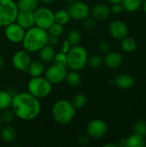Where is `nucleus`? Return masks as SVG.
<instances>
[{
    "instance_id": "obj_41",
    "label": "nucleus",
    "mask_w": 146,
    "mask_h": 147,
    "mask_svg": "<svg viewBox=\"0 0 146 147\" xmlns=\"http://www.w3.org/2000/svg\"><path fill=\"white\" fill-rule=\"evenodd\" d=\"M117 146L119 147H126V138H122L120 140Z\"/></svg>"
},
{
    "instance_id": "obj_20",
    "label": "nucleus",
    "mask_w": 146,
    "mask_h": 147,
    "mask_svg": "<svg viewBox=\"0 0 146 147\" xmlns=\"http://www.w3.org/2000/svg\"><path fill=\"white\" fill-rule=\"evenodd\" d=\"M44 71H45L44 63L40 60L32 61L28 67V72L31 78L40 77L44 73Z\"/></svg>"
},
{
    "instance_id": "obj_21",
    "label": "nucleus",
    "mask_w": 146,
    "mask_h": 147,
    "mask_svg": "<svg viewBox=\"0 0 146 147\" xmlns=\"http://www.w3.org/2000/svg\"><path fill=\"white\" fill-rule=\"evenodd\" d=\"M146 146L144 136L134 134L126 138V147H145Z\"/></svg>"
},
{
    "instance_id": "obj_11",
    "label": "nucleus",
    "mask_w": 146,
    "mask_h": 147,
    "mask_svg": "<svg viewBox=\"0 0 146 147\" xmlns=\"http://www.w3.org/2000/svg\"><path fill=\"white\" fill-rule=\"evenodd\" d=\"M11 61L13 66L17 71L28 72V67L32 62V59L28 52L26 50H20L14 53Z\"/></svg>"
},
{
    "instance_id": "obj_34",
    "label": "nucleus",
    "mask_w": 146,
    "mask_h": 147,
    "mask_svg": "<svg viewBox=\"0 0 146 147\" xmlns=\"http://www.w3.org/2000/svg\"><path fill=\"white\" fill-rule=\"evenodd\" d=\"M53 61L57 65H63V66H67V54L65 53H63V52L57 53L55 54Z\"/></svg>"
},
{
    "instance_id": "obj_18",
    "label": "nucleus",
    "mask_w": 146,
    "mask_h": 147,
    "mask_svg": "<svg viewBox=\"0 0 146 147\" xmlns=\"http://www.w3.org/2000/svg\"><path fill=\"white\" fill-rule=\"evenodd\" d=\"M55 54H56V52H55L54 47L49 44L46 45L39 51L40 59L43 63H50L53 61Z\"/></svg>"
},
{
    "instance_id": "obj_37",
    "label": "nucleus",
    "mask_w": 146,
    "mask_h": 147,
    "mask_svg": "<svg viewBox=\"0 0 146 147\" xmlns=\"http://www.w3.org/2000/svg\"><path fill=\"white\" fill-rule=\"evenodd\" d=\"M123 6H122V4H121V3H113V5H112V8L110 9V10L114 13V14H115V15H119V14H120L122 11H123Z\"/></svg>"
},
{
    "instance_id": "obj_8",
    "label": "nucleus",
    "mask_w": 146,
    "mask_h": 147,
    "mask_svg": "<svg viewBox=\"0 0 146 147\" xmlns=\"http://www.w3.org/2000/svg\"><path fill=\"white\" fill-rule=\"evenodd\" d=\"M67 11L69 12L71 18L77 21H83L85 18L89 17L90 14V9L89 5L84 2L77 0L70 3Z\"/></svg>"
},
{
    "instance_id": "obj_15",
    "label": "nucleus",
    "mask_w": 146,
    "mask_h": 147,
    "mask_svg": "<svg viewBox=\"0 0 146 147\" xmlns=\"http://www.w3.org/2000/svg\"><path fill=\"white\" fill-rule=\"evenodd\" d=\"M103 62L108 68L116 69L121 65L123 62V56L118 52H108L104 57Z\"/></svg>"
},
{
    "instance_id": "obj_36",
    "label": "nucleus",
    "mask_w": 146,
    "mask_h": 147,
    "mask_svg": "<svg viewBox=\"0 0 146 147\" xmlns=\"http://www.w3.org/2000/svg\"><path fill=\"white\" fill-rule=\"evenodd\" d=\"M98 48L102 52V53H108L110 51V48H111V46H110V43L107 40H101L99 43H98Z\"/></svg>"
},
{
    "instance_id": "obj_42",
    "label": "nucleus",
    "mask_w": 146,
    "mask_h": 147,
    "mask_svg": "<svg viewBox=\"0 0 146 147\" xmlns=\"http://www.w3.org/2000/svg\"><path fill=\"white\" fill-rule=\"evenodd\" d=\"M4 65V59L2 56H0V69H2Z\"/></svg>"
},
{
    "instance_id": "obj_25",
    "label": "nucleus",
    "mask_w": 146,
    "mask_h": 147,
    "mask_svg": "<svg viewBox=\"0 0 146 147\" xmlns=\"http://www.w3.org/2000/svg\"><path fill=\"white\" fill-rule=\"evenodd\" d=\"M121 48L126 53H133L137 49V42L133 38L126 36L121 40Z\"/></svg>"
},
{
    "instance_id": "obj_29",
    "label": "nucleus",
    "mask_w": 146,
    "mask_h": 147,
    "mask_svg": "<svg viewBox=\"0 0 146 147\" xmlns=\"http://www.w3.org/2000/svg\"><path fill=\"white\" fill-rule=\"evenodd\" d=\"M71 103L76 109H83L87 103V97L83 94H76L72 98Z\"/></svg>"
},
{
    "instance_id": "obj_24",
    "label": "nucleus",
    "mask_w": 146,
    "mask_h": 147,
    "mask_svg": "<svg viewBox=\"0 0 146 147\" xmlns=\"http://www.w3.org/2000/svg\"><path fill=\"white\" fill-rule=\"evenodd\" d=\"M71 19V18L67 9H59L54 12V22H57L60 25H66Z\"/></svg>"
},
{
    "instance_id": "obj_28",
    "label": "nucleus",
    "mask_w": 146,
    "mask_h": 147,
    "mask_svg": "<svg viewBox=\"0 0 146 147\" xmlns=\"http://www.w3.org/2000/svg\"><path fill=\"white\" fill-rule=\"evenodd\" d=\"M66 40L71 44V46H76L82 40V34L77 29H72L68 33Z\"/></svg>"
},
{
    "instance_id": "obj_3",
    "label": "nucleus",
    "mask_w": 146,
    "mask_h": 147,
    "mask_svg": "<svg viewBox=\"0 0 146 147\" xmlns=\"http://www.w3.org/2000/svg\"><path fill=\"white\" fill-rule=\"evenodd\" d=\"M53 120L60 125H67L72 121L76 115V109L71 102L62 99L56 102L52 109Z\"/></svg>"
},
{
    "instance_id": "obj_32",
    "label": "nucleus",
    "mask_w": 146,
    "mask_h": 147,
    "mask_svg": "<svg viewBox=\"0 0 146 147\" xmlns=\"http://www.w3.org/2000/svg\"><path fill=\"white\" fill-rule=\"evenodd\" d=\"M63 31H64L63 25H60L57 22H53L51 25V27L47 29V32L49 34L58 36V37H59L63 34Z\"/></svg>"
},
{
    "instance_id": "obj_40",
    "label": "nucleus",
    "mask_w": 146,
    "mask_h": 147,
    "mask_svg": "<svg viewBox=\"0 0 146 147\" xmlns=\"http://www.w3.org/2000/svg\"><path fill=\"white\" fill-rule=\"evenodd\" d=\"M71 48V44L67 41V40H65L63 42V45H62V48L60 50V52H63V53H67V52L69 51V49Z\"/></svg>"
},
{
    "instance_id": "obj_30",
    "label": "nucleus",
    "mask_w": 146,
    "mask_h": 147,
    "mask_svg": "<svg viewBox=\"0 0 146 147\" xmlns=\"http://www.w3.org/2000/svg\"><path fill=\"white\" fill-rule=\"evenodd\" d=\"M133 131L134 134L146 136V121L144 120H138L134 122L133 126Z\"/></svg>"
},
{
    "instance_id": "obj_5",
    "label": "nucleus",
    "mask_w": 146,
    "mask_h": 147,
    "mask_svg": "<svg viewBox=\"0 0 146 147\" xmlns=\"http://www.w3.org/2000/svg\"><path fill=\"white\" fill-rule=\"evenodd\" d=\"M52 89V84L46 78H42L41 76L31 78L28 83V92L38 99L49 96Z\"/></svg>"
},
{
    "instance_id": "obj_12",
    "label": "nucleus",
    "mask_w": 146,
    "mask_h": 147,
    "mask_svg": "<svg viewBox=\"0 0 146 147\" xmlns=\"http://www.w3.org/2000/svg\"><path fill=\"white\" fill-rule=\"evenodd\" d=\"M4 34L6 38L12 43H20L25 35V29L22 28L15 22L5 26Z\"/></svg>"
},
{
    "instance_id": "obj_16",
    "label": "nucleus",
    "mask_w": 146,
    "mask_h": 147,
    "mask_svg": "<svg viewBox=\"0 0 146 147\" xmlns=\"http://www.w3.org/2000/svg\"><path fill=\"white\" fill-rule=\"evenodd\" d=\"M114 84L121 90H129L134 85V78L129 74L120 73L115 78Z\"/></svg>"
},
{
    "instance_id": "obj_17",
    "label": "nucleus",
    "mask_w": 146,
    "mask_h": 147,
    "mask_svg": "<svg viewBox=\"0 0 146 147\" xmlns=\"http://www.w3.org/2000/svg\"><path fill=\"white\" fill-rule=\"evenodd\" d=\"M110 8L106 5V4H97L96 5L92 10H91V15L92 17L96 20H99V21H102L107 19L109 15H110Z\"/></svg>"
},
{
    "instance_id": "obj_44",
    "label": "nucleus",
    "mask_w": 146,
    "mask_h": 147,
    "mask_svg": "<svg viewBox=\"0 0 146 147\" xmlns=\"http://www.w3.org/2000/svg\"><path fill=\"white\" fill-rule=\"evenodd\" d=\"M108 1H109L112 3H121L122 2V0H108Z\"/></svg>"
},
{
    "instance_id": "obj_13",
    "label": "nucleus",
    "mask_w": 146,
    "mask_h": 147,
    "mask_svg": "<svg viewBox=\"0 0 146 147\" xmlns=\"http://www.w3.org/2000/svg\"><path fill=\"white\" fill-rule=\"evenodd\" d=\"M109 34L114 39L122 40L128 34V27L123 21H114L109 26Z\"/></svg>"
},
{
    "instance_id": "obj_10",
    "label": "nucleus",
    "mask_w": 146,
    "mask_h": 147,
    "mask_svg": "<svg viewBox=\"0 0 146 147\" xmlns=\"http://www.w3.org/2000/svg\"><path fill=\"white\" fill-rule=\"evenodd\" d=\"M108 127L107 123L100 119H94L90 121L87 127L86 132L89 137L93 139H101L106 135L108 133Z\"/></svg>"
},
{
    "instance_id": "obj_47",
    "label": "nucleus",
    "mask_w": 146,
    "mask_h": 147,
    "mask_svg": "<svg viewBox=\"0 0 146 147\" xmlns=\"http://www.w3.org/2000/svg\"><path fill=\"white\" fill-rule=\"evenodd\" d=\"M64 1H65V2H67V3H72V2H74V1H77V0H64Z\"/></svg>"
},
{
    "instance_id": "obj_33",
    "label": "nucleus",
    "mask_w": 146,
    "mask_h": 147,
    "mask_svg": "<svg viewBox=\"0 0 146 147\" xmlns=\"http://www.w3.org/2000/svg\"><path fill=\"white\" fill-rule=\"evenodd\" d=\"M0 116H1L2 121L4 122V123H8V124L10 123V122H12L13 120H14V118L15 117L13 110H9V109L3 110V112L0 115Z\"/></svg>"
},
{
    "instance_id": "obj_46",
    "label": "nucleus",
    "mask_w": 146,
    "mask_h": 147,
    "mask_svg": "<svg viewBox=\"0 0 146 147\" xmlns=\"http://www.w3.org/2000/svg\"><path fill=\"white\" fill-rule=\"evenodd\" d=\"M105 147H108V146H113V147H116L117 146H115V145H114V144H108V145H105L104 146Z\"/></svg>"
},
{
    "instance_id": "obj_14",
    "label": "nucleus",
    "mask_w": 146,
    "mask_h": 147,
    "mask_svg": "<svg viewBox=\"0 0 146 147\" xmlns=\"http://www.w3.org/2000/svg\"><path fill=\"white\" fill-rule=\"evenodd\" d=\"M15 22L22 28L28 29L34 26V11H19L16 16Z\"/></svg>"
},
{
    "instance_id": "obj_2",
    "label": "nucleus",
    "mask_w": 146,
    "mask_h": 147,
    "mask_svg": "<svg viewBox=\"0 0 146 147\" xmlns=\"http://www.w3.org/2000/svg\"><path fill=\"white\" fill-rule=\"evenodd\" d=\"M48 35L47 30L37 26L27 29L22 41L23 49L29 53L39 52L43 47L48 44Z\"/></svg>"
},
{
    "instance_id": "obj_6",
    "label": "nucleus",
    "mask_w": 146,
    "mask_h": 147,
    "mask_svg": "<svg viewBox=\"0 0 146 147\" xmlns=\"http://www.w3.org/2000/svg\"><path fill=\"white\" fill-rule=\"evenodd\" d=\"M19 9L13 0H0V26L5 27L16 20Z\"/></svg>"
},
{
    "instance_id": "obj_43",
    "label": "nucleus",
    "mask_w": 146,
    "mask_h": 147,
    "mask_svg": "<svg viewBox=\"0 0 146 147\" xmlns=\"http://www.w3.org/2000/svg\"><path fill=\"white\" fill-rule=\"evenodd\" d=\"M40 2H42L43 3L48 4V3H52V2H54V0H40Z\"/></svg>"
},
{
    "instance_id": "obj_31",
    "label": "nucleus",
    "mask_w": 146,
    "mask_h": 147,
    "mask_svg": "<svg viewBox=\"0 0 146 147\" xmlns=\"http://www.w3.org/2000/svg\"><path fill=\"white\" fill-rule=\"evenodd\" d=\"M103 63V59L101 55H98V54H95V55H92L90 58L88 59V63L89 65L93 68V69H97L99 67L102 66Z\"/></svg>"
},
{
    "instance_id": "obj_7",
    "label": "nucleus",
    "mask_w": 146,
    "mask_h": 147,
    "mask_svg": "<svg viewBox=\"0 0 146 147\" xmlns=\"http://www.w3.org/2000/svg\"><path fill=\"white\" fill-rule=\"evenodd\" d=\"M34 25L47 30L54 22V13L46 7L36 8L34 11Z\"/></svg>"
},
{
    "instance_id": "obj_9",
    "label": "nucleus",
    "mask_w": 146,
    "mask_h": 147,
    "mask_svg": "<svg viewBox=\"0 0 146 147\" xmlns=\"http://www.w3.org/2000/svg\"><path fill=\"white\" fill-rule=\"evenodd\" d=\"M67 72L68 71H67L66 66L59 65L55 63L50 65L48 68H46V70L44 71L45 78L52 84H60L63 81H65Z\"/></svg>"
},
{
    "instance_id": "obj_1",
    "label": "nucleus",
    "mask_w": 146,
    "mask_h": 147,
    "mask_svg": "<svg viewBox=\"0 0 146 147\" xmlns=\"http://www.w3.org/2000/svg\"><path fill=\"white\" fill-rule=\"evenodd\" d=\"M10 107L15 117L22 121H32L35 119L41 110L39 99L29 92H21L13 96Z\"/></svg>"
},
{
    "instance_id": "obj_27",
    "label": "nucleus",
    "mask_w": 146,
    "mask_h": 147,
    "mask_svg": "<svg viewBox=\"0 0 146 147\" xmlns=\"http://www.w3.org/2000/svg\"><path fill=\"white\" fill-rule=\"evenodd\" d=\"M11 94L6 90H0V111L9 109L12 102Z\"/></svg>"
},
{
    "instance_id": "obj_22",
    "label": "nucleus",
    "mask_w": 146,
    "mask_h": 147,
    "mask_svg": "<svg viewBox=\"0 0 146 147\" xmlns=\"http://www.w3.org/2000/svg\"><path fill=\"white\" fill-rule=\"evenodd\" d=\"M38 4L39 0H18L16 3L19 11H34Z\"/></svg>"
},
{
    "instance_id": "obj_38",
    "label": "nucleus",
    "mask_w": 146,
    "mask_h": 147,
    "mask_svg": "<svg viewBox=\"0 0 146 147\" xmlns=\"http://www.w3.org/2000/svg\"><path fill=\"white\" fill-rule=\"evenodd\" d=\"M59 43V37L58 36H54V35H48V44L54 47L56 45H58Z\"/></svg>"
},
{
    "instance_id": "obj_45",
    "label": "nucleus",
    "mask_w": 146,
    "mask_h": 147,
    "mask_svg": "<svg viewBox=\"0 0 146 147\" xmlns=\"http://www.w3.org/2000/svg\"><path fill=\"white\" fill-rule=\"evenodd\" d=\"M142 5H143V9H144L145 13L146 14V0L143 1V3H142Z\"/></svg>"
},
{
    "instance_id": "obj_39",
    "label": "nucleus",
    "mask_w": 146,
    "mask_h": 147,
    "mask_svg": "<svg viewBox=\"0 0 146 147\" xmlns=\"http://www.w3.org/2000/svg\"><path fill=\"white\" fill-rule=\"evenodd\" d=\"M78 143L80 146H85L89 144V135H82L79 139H78Z\"/></svg>"
},
{
    "instance_id": "obj_35",
    "label": "nucleus",
    "mask_w": 146,
    "mask_h": 147,
    "mask_svg": "<svg viewBox=\"0 0 146 147\" xmlns=\"http://www.w3.org/2000/svg\"><path fill=\"white\" fill-rule=\"evenodd\" d=\"M83 28L86 30H91L95 28V22L93 19H90L89 17L85 18L84 20H83Z\"/></svg>"
},
{
    "instance_id": "obj_19",
    "label": "nucleus",
    "mask_w": 146,
    "mask_h": 147,
    "mask_svg": "<svg viewBox=\"0 0 146 147\" xmlns=\"http://www.w3.org/2000/svg\"><path fill=\"white\" fill-rule=\"evenodd\" d=\"M0 136L5 143H13L17 138V133L12 126L6 125L2 127Z\"/></svg>"
},
{
    "instance_id": "obj_4",
    "label": "nucleus",
    "mask_w": 146,
    "mask_h": 147,
    "mask_svg": "<svg viewBox=\"0 0 146 147\" xmlns=\"http://www.w3.org/2000/svg\"><path fill=\"white\" fill-rule=\"evenodd\" d=\"M67 66L72 71H80L83 69L88 63V52L87 50L80 46H71L67 52Z\"/></svg>"
},
{
    "instance_id": "obj_48",
    "label": "nucleus",
    "mask_w": 146,
    "mask_h": 147,
    "mask_svg": "<svg viewBox=\"0 0 146 147\" xmlns=\"http://www.w3.org/2000/svg\"><path fill=\"white\" fill-rule=\"evenodd\" d=\"M2 124H3V121H2V119H1V116H0V128L2 127Z\"/></svg>"
},
{
    "instance_id": "obj_23",
    "label": "nucleus",
    "mask_w": 146,
    "mask_h": 147,
    "mask_svg": "<svg viewBox=\"0 0 146 147\" xmlns=\"http://www.w3.org/2000/svg\"><path fill=\"white\" fill-rule=\"evenodd\" d=\"M65 81L69 86L76 88L81 84L82 78H81V76L76 71H72L67 72Z\"/></svg>"
},
{
    "instance_id": "obj_26",
    "label": "nucleus",
    "mask_w": 146,
    "mask_h": 147,
    "mask_svg": "<svg viewBox=\"0 0 146 147\" xmlns=\"http://www.w3.org/2000/svg\"><path fill=\"white\" fill-rule=\"evenodd\" d=\"M143 3V0H122L121 4L123 9L128 12L137 11Z\"/></svg>"
}]
</instances>
